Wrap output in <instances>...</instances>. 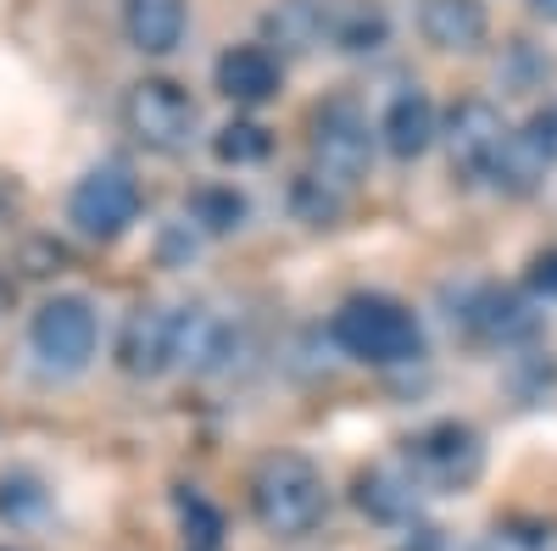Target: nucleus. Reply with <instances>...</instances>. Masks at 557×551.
<instances>
[{"mask_svg": "<svg viewBox=\"0 0 557 551\" xmlns=\"http://www.w3.org/2000/svg\"><path fill=\"white\" fill-rule=\"evenodd\" d=\"M330 340L368 367H407L430 356V335L418 312L401 306L396 296H351L330 317Z\"/></svg>", "mask_w": 557, "mask_h": 551, "instance_id": "obj_1", "label": "nucleus"}, {"mask_svg": "<svg viewBox=\"0 0 557 551\" xmlns=\"http://www.w3.org/2000/svg\"><path fill=\"white\" fill-rule=\"evenodd\" d=\"M251 513L268 535H285V540L312 535L330 513V485L301 451H273L251 474Z\"/></svg>", "mask_w": 557, "mask_h": 551, "instance_id": "obj_2", "label": "nucleus"}, {"mask_svg": "<svg viewBox=\"0 0 557 551\" xmlns=\"http://www.w3.org/2000/svg\"><path fill=\"white\" fill-rule=\"evenodd\" d=\"M374 140L380 128L368 123L357 96H330L312 107V128H307V151H312V173L335 190H357L374 167Z\"/></svg>", "mask_w": 557, "mask_h": 551, "instance_id": "obj_3", "label": "nucleus"}, {"mask_svg": "<svg viewBox=\"0 0 557 551\" xmlns=\"http://www.w3.org/2000/svg\"><path fill=\"white\" fill-rule=\"evenodd\" d=\"M123 128L139 151L151 156H184L201 128V107L178 78H139L123 96Z\"/></svg>", "mask_w": 557, "mask_h": 551, "instance_id": "obj_4", "label": "nucleus"}, {"mask_svg": "<svg viewBox=\"0 0 557 551\" xmlns=\"http://www.w3.org/2000/svg\"><path fill=\"white\" fill-rule=\"evenodd\" d=\"M28 351L45 374H84L101 351V312L84 296H51L28 317Z\"/></svg>", "mask_w": 557, "mask_h": 551, "instance_id": "obj_5", "label": "nucleus"}, {"mask_svg": "<svg viewBox=\"0 0 557 551\" xmlns=\"http://www.w3.org/2000/svg\"><path fill=\"white\" fill-rule=\"evenodd\" d=\"M139 206H146V196H139L134 167L101 162V167H89V173L73 184V196H67V223H73V235L96 240V246H112V240H123L128 228H134Z\"/></svg>", "mask_w": 557, "mask_h": 551, "instance_id": "obj_6", "label": "nucleus"}, {"mask_svg": "<svg viewBox=\"0 0 557 551\" xmlns=\"http://www.w3.org/2000/svg\"><path fill=\"white\" fill-rule=\"evenodd\" d=\"M507 117H502V107L496 101H485V96H462V101H451V112L441 117V146H446V162H451V173L457 178H491V167H496V156H502V146H507Z\"/></svg>", "mask_w": 557, "mask_h": 551, "instance_id": "obj_7", "label": "nucleus"}, {"mask_svg": "<svg viewBox=\"0 0 557 551\" xmlns=\"http://www.w3.org/2000/svg\"><path fill=\"white\" fill-rule=\"evenodd\" d=\"M117 367L128 379H162L184 367V306H134L117 335Z\"/></svg>", "mask_w": 557, "mask_h": 551, "instance_id": "obj_8", "label": "nucleus"}, {"mask_svg": "<svg viewBox=\"0 0 557 551\" xmlns=\"http://www.w3.org/2000/svg\"><path fill=\"white\" fill-rule=\"evenodd\" d=\"M485 468V446L469 424H435L418 440H407V474L418 490H462Z\"/></svg>", "mask_w": 557, "mask_h": 551, "instance_id": "obj_9", "label": "nucleus"}, {"mask_svg": "<svg viewBox=\"0 0 557 551\" xmlns=\"http://www.w3.org/2000/svg\"><path fill=\"white\" fill-rule=\"evenodd\" d=\"M212 84H218V96L235 101V107H268L278 96V84H285V62H278V51H268L262 39L228 45L212 67Z\"/></svg>", "mask_w": 557, "mask_h": 551, "instance_id": "obj_10", "label": "nucleus"}, {"mask_svg": "<svg viewBox=\"0 0 557 551\" xmlns=\"http://www.w3.org/2000/svg\"><path fill=\"white\" fill-rule=\"evenodd\" d=\"M435 140H441V112H435V101H430L418 84L396 89L391 107H385V117H380V146H385L396 162H418Z\"/></svg>", "mask_w": 557, "mask_h": 551, "instance_id": "obj_11", "label": "nucleus"}, {"mask_svg": "<svg viewBox=\"0 0 557 551\" xmlns=\"http://www.w3.org/2000/svg\"><path fill=\"white\" fill-rule=\"evenodd\" d=\"M418 34L446 57H469L491 34V12L485 0H418Z\"/></svg>", "mask_w": 557, "mask_h": 551, "instance_id": "obj_12", "label": "nucleus"}, {"mask_svg": "<svg viewBox=\"0 0 557 551\" xmlns=\"http://www.w3.org/2000/svg\"><path fill=\"white\" fill-rule=\"evenodd\" d=\"M190 34V0H123V39L139 57H173Z\"/></svg>", "mask_w": 557, "mask_h": 551, "instance_id": "obj_13", "label": "nucleus"}, {"mask_svg": "<svg viewBox=\"0 0 557 551\" xmlns=\"http://www.w3.org/2000/svg\"><path fill=\"white\" fill-rule=\"evenodd\" d=\"M330 23H335V0H278L262 17V45L268 51L278 45V57H307L330 39Z\"/></svg>", "mask_w": 557, "mask_h": 551, "instance_id": "obj_14", "label": "nucleus"}, {"mask_svg": "<svg viewBox=\"0 0 557 551\" xmlns=\"http://www.w3.org/2000/svg\"><path fill=\"white\" fill-rule=\"evenodd\" d=\"M552 167H557V156H552V146H546L541 123L530 117L524 128L507 134V146H502V156H496V167H491V184H496L502 196H535Z\"/></svg>", "mask_w": 557, "mask_h": 551, "instance_id": "obj_15", "label": "nucleus"}, {"mask_svg": "<svg viewBox=\"0 0 557 551\" xmlns=\"http://www.w3.org/2000/svg\"><path fill=\"white\" fill-rule=\"evenodd\" d=\"M469 329L474 335H485V340H530L535 329H541V312L519 296V290H496V285H485V290H474V301H469Z\"/></svg>", "mask_w": 557, "mask_h": 551, "instance_id": "obj_16", "label": "nucleus"}, {"mask_svg": "<svg viewBox=\"0 0 557 551\" xmlns=\"http://www.w3.org/2000/svg\"><path fill=\"white\" fill-rule=\"evenodd\" d=\"M330 45L346 57H374L391 45V17L374 0H335V23H330Z\"/></svg>", "mask_w": 557, "mask_h": 551, "instance_id": "obj_17", "label": "nucleus"}, {"mask_svg": "<svg viewBox=\"0 0 557 551\" xmlns=\"http://www.w3.org/2000/svg\"><path fill=\"white\" fill-rule=\"evenodd\" d=\"M268 151H273V134H268L262 123H246V117L223 123V128L212 134V156H218L223 167H251V162H262Z\"/></svg>", "mask_w": 557, "mask_h": 551, "instance_id": "obj_18", "label": "nucleus"}, {"mask_svg": "<svg viewBox=\"0 0 557 551\" xmlns=\"http://www.w3.org/2000/svg\"><path fill=\"white\" fill-rule=\"evenodd\" d=\"M190 212H196V223L207 228V235H228V228L246 223V196H235V190H201L190 201Z\"/></svg>", "mask_w": 557, "mask_h": 551, "instance_id": "obj_19", "label": "nucleus"}, {"mask_svg": "<svg viewBox=\"0 0 557 551\" xmlns=\"http://www.w3.org/2000/svg\"><path fill=\"white\" fill-rule=\"evenodd\" d=\"M530 290H535V296H546V301H557V246H552V251H541V256L530 262Z\"/></svg>", "mask_w": 557, "mask_h": 551, "instance_id": "obj_20", "label": "nucleus"}, {"mask_svg": "<svg viewBox=\"0 0 557 551\" xmlns=\"http://www.w3.org/2000/svg\"><path fill=\"white\" fill-rule=\"evenodd\" d=\"M535 123H541L546 146H552V156H557V101H552V107H541V112H535Z\"/></svg>", "mask_w": 557, "mask_h": 551, "instance_id": "obj_21", "label": "nucleus"}, {"mask_svg": "<svg viewBox=\"0 0 557 551\" xmlns=\"http://www.w3.org/2000/svg\"><path fill=\"white\" fill-rule=\"evenodd\" d=\"M535 7V17H546V23H557V0H530Z\"/></svg>", "mask_w": 557, "mask_h": 551, "instance_id": "obj_22", "label": "nucleus"}]
</instances>
